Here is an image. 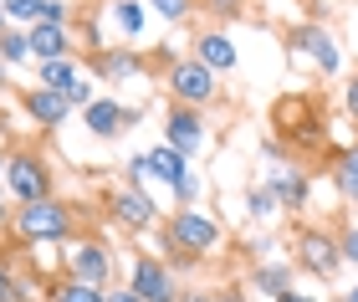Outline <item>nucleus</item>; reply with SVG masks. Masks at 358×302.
Returning <instances> with one entry per match:
<instances>
[{"mask_svg": "<svg viewBox=\"0 0 358 302\" xmlns=\"http://www.w3.org/2000/svg\"><path fill=\"white\" fill-rule=\"evenodd\" d=\"M67 277L92 282V287H108V277H113L108 246H103V241H77V246L67 251Z\"/></svg>", "mask_w": 358, "mask_h": 302, "instance_id": "9", "label": "nucleus"}, {"mask_svg": "<svg viewBox=\"0 0 358 302\" xmlns=\"http://www.w3.org/2000/svg\"><path fill=\"white\" fill-rule=\"evenodd\" d=\"M108 302H143V297H138L134 287H123V292H108Z\"/></svg>", "mask_w": 358, "mask_h": 302, "instance_id": "33", "label": "nucleus"}, {"mask_svg": "<svg viewBox=\"0 0 358 302\" xmlns=\"http://www.w3.org/2000/svg\"><path fill=\"white\" fill-rule=\"evenodd\" d=\"M6 189L21 205H36V200H52V169H46V159L41 154H6Z\"/></svg>", "mask_w": 358, "mask_h": 302, "instance_id": "4", "label": "nucleus"}, {"mask_svg": "<svg viewBox=\"0 0 358 302\" xmlns=\"http://www.w3.org/2000/svg\"><path fill=\"white\" fill-rule=\"evenodd\" d=\"M297 266L313 272L317 282H333L343 272V246H338L328 231H302L297 236Z\"/></svg>", "mask_w": 358, "mask_h": 302, "instance_id": "5", "label": "nucleus"}, {"mask_svg": "<svg viewBox=\"0 0 358 302\" xmlns=\"http://www.w3.org/2000/svg\"><path fill=\"white\" fill-rule=\"evenodd\" d=\"M26 36H31V57H36V62H62V57H72L67 26H46V21H36Z\"/></svg>", "mask_w": 358, "mask_h": 302, "instance_id": "13", "label": "nucleus"}, {"mask_svg": "<svg viewBox=\"0 0 358 302\" xmlns=\"http://www.w3.org/2000/svg\"><path fill=\"white\" fill-rule=\"evenodd\" d=\"M113 15H118V26L128 31V36H138V26H143V6H138V0H118Z\"/></svg>", "mask_w": 358, "mask_h": 302, "instance_id": "24", "label": "nucleus"}, {"mask_svg": "<svg viewBox=\"0 0 358 302\" xmlns=\"http://www.w3.org/2000/svg\"><path fill=\"white\" fill-rule=\"evenodd\" d=\"M215 302H246L241 292H215Z\"/></svg>", "mask_w": 358, "mask_h": 302, "instance_id": "35", "label": "nucleus"}, {"mask_svg": "<svg viewBox=\"0 0 358 302\" xmlns=\"http://www.w3.org/2000/svg\"><path fill=\"white\" fill-rule=\"evenodd\" d=\"M164 236H169L174 251H185V257H210V251H220V241H225V236H220V220L205 215V210H189V205L169 215V231H164Z\"/></svg>", "mask_w": 358, "mask_h": 302, "instance_id": "1", "label": "nucleus"}, {"mask_svg": "<svg viewBox=\"0 0 358 302\" xmlns=\"http://www.w3.org/2000/svg\"><path fill=\"white\" fill-rule=\"evenodd\" d=\"M164 144H169V149H179L185 159L205 149V118H200V108L169 103V113H164Z\"/></svg>", "mask_w": 358, "mask_h": 302, "instance_id": "7", "label": "nucleus"}, {"mask_svg": "<svg viewBox=\"0 0 358 302\" xmlns=\"http://www.w3.org/2000/svg\"><path fill=\"white\" fill-rule=\"evenodd\" d=\"M26 57H31V36L26 31H6L0 36V62L10 67V62H26Z\"/></svg>", "mask_w": 358, "mask_h": 302, "instance_id": "22", "label": "nucleus"}, {"mask_svg": "<svg viewBox=\"0 0 358 302\" xmlns=\"http://www.w3.org/2000/svg\"><path fill=\"white\" fill-rule=\"evenodd\" d=\"M0 36H6V6H0Z\"/></svg>", "mask_w": 358, "mask_h": 302, "instance_id": "37", "label": "nucleus"}, {"mask_svg": "<svg viewBox=\"0 0 358 302\" xmlns=\"http://www.w3.org/2000/svg\"><path fill=\"white\" fill-rule=\"evenodd\" d=\"M0 87H6V62H0Z\"/></svg>", "mask_w": 358, "mask_h": 302, "instance_id": "38", "label": "nucleus"}, {"mask_svg": "<svg viewBox=\"0 0 358 302\" xmlns=\"http://www.w3.org/2000/svg\"><path fill=\"white\" fill-rule=\"evenodd\" d=\"M97 67L108 77H134L138 72V57L128 52V46H108V52H97Z\"/></svg>", "mask_w": 358, "mask_h": 302, "instance_id": "20", "label": "nucleus"}, {"mask_svg": "<svg viewBox=\"0 0 358 302\" xmlns=\"http://www.w3.org/2000/svg\"><path fill=\"white\" fill-rule=\"evenodd\" d=\"M83 118H87V129H92L97 138H118V129L128 123L123 103H113V98H97L92 108H83Z\"/></svg>", "mask_w": 358, "mask_h": 302, "instance_id": "15", "label": "nucleus"}, {"mask_svg": "<svg viewBox=\"0 0 358 302\" xmlns=\"http://www.w3.org/2000/svg\"><path fill=\"white\" fill-rule=\"evenodd\" d=\"M0 302H21V287H15V272L6 257H0Z\"/></svg>", "mask_w": 358, "mask_h": 302, "instance_id": "26", "label": "nucleus"}, {"mask_svg": "<svg viewBox=\"0 0 358 302\" xmlns=\"http://www.w3.org/2000/svg\"><path fill=\"white\" fill-rule=\"evenodd\" d=\"M333 180H338V189H343V200H353V205H358V144H348L343 154H338Z\"/></svg>", "mask_w": 358, "mask_h": 302, "instance_id": "17", "label": "nucleus"}, {"mask_svg": "<svg viewBox=\"0 0 358 302\" xmlns=\"http://www.w3.org/2000/svg\"><path fill=\"white\" fill-rule=\"evenodd\" d=\"M128 287H134L143 302H179V297H185V292H179V282H174V272H169L159 257H138Z\"/></svg>", "mask_w": 358, "mask_h": 302, "instance_id": "6", "label": "nucleus"}, {"mask_svg": "<svg viewBox=\"0 0 358 302\" xmlns=\"http://www.w3.org/2000/svg\"><path fill=\"white\" fill-rule=\"evenodd\" d=\"M343 108H348V118L358 123V77H348V87H343Z\"/></svg>", "mask_w": 358, "mask_h": 302, "instance_id": "31", "label": "nucleus"}, {"mask_svg": "<svg viewBox=\"0 0 358 302\" xmlns=\"http://www.w3.org/2000/svg\"><path fill=\"white\" fill-rule=\"evenodd\" d=\"M21 103H26V113L36 118L41 129H62V123L72 118V103H67V92H57V87H41V82H36V87H26V98H21Z\"/></svg>", "mask_w": 358, "mask_h": 302, "instance_id": "11", "label": "nucleus"}, {"mask_svg": "<svg viewBox=\"0 0 358 302\" xmlns=\"http://www.w3.org/2000/svg\"><path fill=\"white\" fill-rule=\"evenodd\" d=\"M287 41L297 46V52H307L322 72H338V67H343V57H338V36H333L328 26H317V21H313V26H292Z\"/></svg>", "mask_w": 358, "mask_h": 302, "instance_id": "10", "label": "nucleus"}, {"mask_svg": "<svg viewBox=\"0 0 358 302\" xmlns=\"http://www.w3.org/2000/svg\"><path fill=\"white\" fill-rule=\"evenodd\" d=\"M343 302H358V287H353V292H348V297H343Z\"/></svg>", "mask_w": 358, "mask_h": 302, "instance_id": "39", "label": "nucleus"}, {"mask_svg": "<svg viewBox=\"0 0 358 302\" xmlns=\"http://www.w3.org/2000/svg\"><path fill=\"white\" fill-rule=\"evenodd\" d=\"M108 205H113V220H118V226H128V231H149L154 220H159L154 200L143 195V189H118Z\"/></svg>", "mask_w": 358, "mask_h": 302, "instance_id": "12", "label": "nucleus"}, {"mask_svg": "<svg viewBox=\"0 0 358 302\" xmlns=\"http://www.w3.org/2000/svg\"><path fill=\"white\" fill-rule=\"evenodd\" d=\"M179 302H215V292H205V287H189V292L179 297Z\"/></svg>", "mask_w": 358, "mask_h": 302, "instance_id": "32", "label": "nucleus"}, {"mask_svg": "<svg viewBox=\"0 0 358 302\" xmlns=\"http://www.w3.org/2000/svg\"><path fill=\"white\" fill-rule=\"evenodd\" d=\"M77 62L72 57H62V62H41V87H57V92H67L72 82H77Z\"/></svg>", "mask_w": 358, "mask_h": 302, "instance_id": "19", "label": "nucleus"}, {"mask_svg": "<svg viewBox=\"0 0 358 302\" xmlns=\"http://www.w3.org/2000/svg\"><path fill=\"white\" fill-rule=\"evenodd\" d=\"M15 231H21V241H67L72 236V205H62L57 195L36 200V205H21L15 210Z\"/></svg>", "mask_w": 358, "mask_h": 302, "instance_id": "3", "label": "nucleus"}, {"mask_svg": "<svg viewBox=\"0 0 358 302\" xmlns=\"http://www.w3.org/2000/svg\"><path fill=\"white\" fill-rule=\"evenodd\" d=\"M251 287H262V292H271V297L292 292V266H256V272H251Z\"/></svg>", "mask_w": 358, "mask_h": 302, "instance_id": "21", "label": "nucleus"}, {"mask_svg": "<svg viewBox=\"0 0 358 302\" xmlns=\"http://www.w3.org/2000/svg\"><path fill=\"white\" fill-rule=\"evenodd\" d=\"M276 302H313V297H302V292H282Z\"/></svg>", "mask_w": 358, "mask_h": 302, "instance_id": "34", "label": "nucleus"}, {"mask_svg": "<svg viewBox=\"0 0 358 302\" xmlns=\"http://www.w3.org/2000/svg\"><path fill=\"white\" fill-rule=\"evenodd\" d=\"M67 103H72V108H92V103H97V98H92V82H87V77H77V82L67 87Z\"/></svg>", "mask_w": 358, "mask_h": 302, "instance_id": "27", "label": "nucleus"}, {"mask_svg": "<svg viewBox=\"0 0 358 302\" xmlns=\"http://www.w3.org/2000/svg\"><path fill=\"white\" fill-rule=\"evenodd\" d=\"M220 98V77L194 57H179L169 67V103H185V108H210Z\"/></svg>", "mask_w": 358, "mask_h": 302, "instance_id": "2", "label": "nucleus"}, {"mask_svg": "<svg viewBox=\"0 0 358 302\" xmlns=\"http://www.w3.org/2000/svg\"><path fill=\"white\" fill-rule=\"evenodd\" d=\"M194 62H205L210 72H231L236 67V46H231V36L225 31H200V41H194Z\"/></svg>", "mask_w": 358, "mask_h": 302, "instance_id": "14", "label": "nucleus"}, {"mask_svg": "<svg viewBox=\"0 0 358 302\" xmlns=\"http://www.w3.org/2000/svg\"><path fill=\"white\" fill-rule=\"evenodd\" d=\"M0 226H6V189H0Z\"/></svg>", "mask_w": 358, "mask_h": 302, "instance_id": "36", "label": "nucleus"}, {"mask_svg": "<svg viewBox=\"0 0 358 302\" xmlns=\"http://www.w3.org/2000/svg\"><path fill=\"white\" fill-rule=\"evenodd\" d=\"M338 246H343V261H358V226H348V231H343V241H338Z\"/></svg>", "mask_w": 358, "mask_h": 302, "instance_id": "30", "label": "nucleus"}, {"mask_svg": "<svg viewBox=\"0 0 358 302\" xmlns=\"http://www.w3.org/2000/svg\"><path fill=\"white\" fill-rule=\"evenodd\" d=\"M149 174H154V180H164L179 200H189L194 189H200V180L189 174V159L179 154V149H169V144H159V149L149 154Z\"/></svg>", "mask_w": 358, "mask_h": 302, "instance_id": "8", "label": "nucleus"}, {"mask_svg": "<svg viewBox=\"0 0 358 302\" xmlns=\"http://www.w3.org/2000/svg\"><path fill=\"white\" fill-rule=\"evenodd\" d=\"M271 195L282 205H302L307 200V174L302 169H276L271 174Z\"/></svg>", "mask_w": 358, "mask_h": 302, "instance_id": "16", "label": "nucleus"}, {"mask_svg": "<svg viewBox=\"0 0 358 302\" xmlns=\"http://www.w3.org/2000/svg\"><path fill=\"white\" fill-rule=\"evenodd\" d=\"M149 6L164 15L169 26H179V21H189V10H194V0H149Z\"/></svg>", "mask_w": 358, "mask_h": 302, "instance_id": "23", "label": "nucleus"}, {"mask_svg": "<svg viewBox=\"0 0 358 302\" xmlns=\"http://www.w3.org/2000/svg\"><path fill=\"white\" fill-rule=\"evenodd\" d=\"M246 205H251V215H271L276 195H271V189H251V195H246Z\"/></svg>", "mask_w": 358, "mask_h": 302, "instance_id": "28", "label": "nucleus"}, {"mask_svg": "<svg viewBox=\"0 0 358 302\" xmlns=\"http://www.w3.org/2000/svg\"><path fill=\"white\" fill-rule=\"evenodd\" d=\"M52 302H108V287H92V282L67 277V282H57V287H52Z\"/></svg>", "mask_w": 358, "mask_h": 302, "instance_id": "18", "label": "nucleus"}, {"mask_svg": "<svg viewBox=\"0 0 358 302\" xmlns=\"http://www.w3.org/2000/svg\"><path fill=\"white\" fill-rule=\"evenodd\" d=\"M41 21H46V26H62V21H67V6H62V0H46V6H41Z\"/></svg>", "mask_w": 358, "mask_h": 302, "instance_id": "29", "label": "nucleus"}, {"mask_svg": "<svg viewBox=\"0 0 358 302\" xmlns=\"http://www.w3.org/2000/svg\"><path fill=\"white\" fill-rule=\"evenodd\" d=\"M0 169H6V154H0Z\"/></svg>", "mask_w": 358, "mask_h": 302, "instance_id": "40", "label": "nucleus"}, {"mask_svg": "<svg viewBox=\"0 0 358 302\" xmlns=\"http://www.w3.org/2000/svg\"><path fill=\"white\" fill-rule=\"evenodd\" d=\"M0 6H6V15H15V21H41L46 0H0Z\"/></svg>", "mask_w": 358, "mask_h": 302, "instance_id": "25", "label": "nucleus"}]
</instances>
